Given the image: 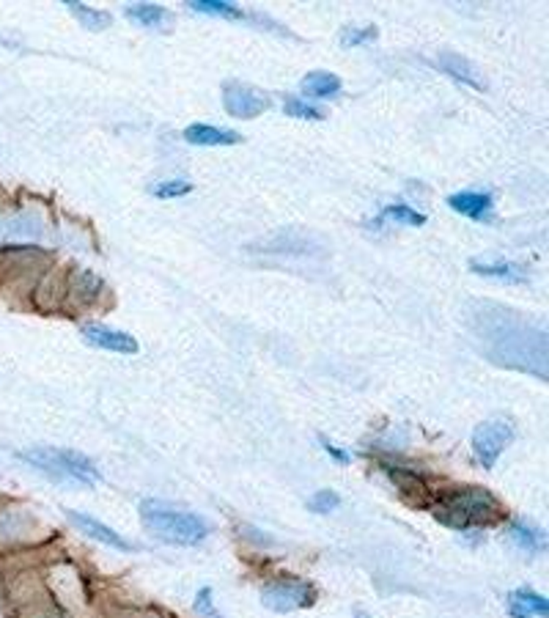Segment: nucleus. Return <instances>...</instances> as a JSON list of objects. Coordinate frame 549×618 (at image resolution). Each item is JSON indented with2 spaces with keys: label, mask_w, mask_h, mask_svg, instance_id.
I'll use <instances>...</instances> for the list:
<instances>
[{
  "label": "nucleus",
  "mask_w": 549,
  "mask_h": 618,
  "mask_svg": "<svg viewBox=\"0 0 549 618\" xmlns=\"http://www.w3.org/2000/svg\"><path fill=\"white\" fill-rule=\"evenodd\" d=\"M262 599L270 610L288 613V610H300V607L313 605L316 591L311 583H305L300 577H278L262 589Z\"/></svg>",
  "instance_id": "obj_5"
},
{
  "label": "nucleus",
  "mask_w": 549,
  "mask_h": 618,
  "mask_svg": "<svg viewBox=\"0 0 549 618\" xmlns=\"http://www.w3.org/2000/svg\"><path fill=\"white\" fill-rule=\"evenodd\" d=\"M193 12L198 14H209V17H226V20H242L245 12L234 4H226V0H193L190 4Z\"/></svg>",
  "instance_id": "obj_21"
},
{
  "label": "nucleus",
  "mask_w": 549,
  "mask_h": 618,
  "mask_svg": "<svg viewBox=\"0 0 549 618\" xmlns=\"http://www.w3.org/2000/svg\"><path fill=\"white\" fill-rule=\"evenodd\" d=\"M140 520L143 525L152 530V536H157L160 541L168 544H198L209 528L198 514L181 512V508H173L168 503L160 500H143L140 503Z\"/></svg>",
  "instance_id": "obj_3"
},
{
  "label": "nucleus",
  "mask_w": 549,
  "mask_h": 618,
  "mask_svg": "<svg viewBox=\"0 0 549 618\" xmlns=\"http://www.w3.org/2000/svg\"><path fill=\"white\" fill-rule=\"evenodd\" d=\"M387 476L393 479V484L404 492V497L412 503V505H418V500H415V495H420V497H426V481L420 479V476H415V472H410V470H395V467H387ZM423 503V500H420Z\"/></svg>",
  "instance_id": "obj_18"
},
{
  "label": "nucleus",
  "mask_w": 549,
  "mask_h": 618,
  "mask_svg": "<svg viewBox=\"0 0 549 618\" xmlns=\"http://www.w3.org/2000/svg\"><path fill=\"white\" fill-rule=\"evenodd\" d=\"M431 512L445 528L453 530L489 528L503 520L500 500L481 487H462L453 492H443L431 503Z\"/></svg>",
  "instance_id": "obj_2"
},
{
  "label": "nucleus",
  "mask_w": 549,
  "mask_h": 618,
  "mask_svg": "<svg viewBox=\"0 0 549 618\" xmlns=\"http://www.w3.org/2000/svg\"><path fill=\"white\" fill-rule=\"evenodd\" d=\"M83 338L99 349H107V352H119V355H135L137 352V341L129 333L113 330V327H104V324H86Z\"/></svg>",
  "instance_id": "obj_9"
},
{
  "label": "nucleus",
  "mask_w": 549,
  "mask_h": 618,
  "mask_svg": "<svg viewBox=\"0 0 549 618\" xmlns=\"http://www.w3.org/2000/svg\"><path fill=\"white\" fill-rule=\"evenodd\" d=\"M437 63H439V69L445 71V75L456 78L459 83L472 86L475 91H487V80L481 78V71L475 69V63H472V61H467L464 55H459V53H448V50H445V53H439Z\"/></svg>",
  "instance_id": "obj_10"
},
{
  "label": "nucleus",
  "mask_w": 549,
  "mask_h": 618,
  "mask_svg": "<svg viewBox=\"0 0 549 618\" xmlns=\"http://www.w3.org/2000/svg\"><path fill=\"white\" fill-rule=\"evenodd\" d=\"M66 9L75 14L80 20V25H86L88 30H104V28H110V22H113V17H110L107 12L91 9L86 4H75V0H66Z\"/></svg>",
  "instance_id": "obj_19"
},
{
  "label": "nucleus",
  "mask_w": 549,
  "mask_h": 618,
  "mask_svg": "<svg viewBox=\"0 0 549 618\" xmlns=\"http://www.w3.org/2000/svg\"><path fill=\"white\" fill-rule=\"evenodd\" d=\"M283 111H286V116H291V119H311V121H319V119L327 116V111H321V107H316V104H308V102L300 99V96H286Z\"/></svg>",
  "instance_id": "obj_22"
},
{
  "label": "nucleus",
  "mask_w": 549,
  "mask_h": 618,
  "mask_svg": "<svg viewBox=\"0 0 549 618\" xmlns=\"http://www.w3.org/2000/svg\"><path fill=\"white\" fill-rule=\"evenodd\" d=\"M338 505H341V497L333 489H319L308 500V508H311V512H316V514H329V512H336Z\"/></svg>",
  "instance_id": "obj_26"
},
{
  "label": "nucleus",
  "mask_w": 549,
  "mask_h": 618,
  "mask_svg": "<svg viewBox=\"0 0 549 618\" xmlns=\"http://www.w3.org/2000/svg\"><path fill=\"white\" fill-rule=\"evenodd\" d=\"M321 446H324V451H327L329 456H333L336 462H341V464H349V462H352L349 451H344V448H336V446L329 443V440H321Z\"/></svg>",
  "instance_id": "obj_28"
},
{
  "label": "nucleus",
  "mask_w": 549,
  "mask_h": 618,
  "mask_svg": "<svg viewBox=\"0 0 549 618\" xmlns=\"http://www.w3.org/2000/svg\"><path fill=\"white\" fill-rule=\"evenodd\" d=\"M185 140L193 146H237V143H242V135L212 124H190L185 129Z\"/></svg>",
  "instance_id": "obj_11"
},
{
  "label": "nucleus",
  "mask_w": 549,
  "mask_h": 618,
  "mask_svg": "<svg viewBox=\"0 0 549 618\" xmlns=\"http://www.w3.org/2000/svg\"><path fill=\"white\" fill-rule=\"evenodd\" d=\"M20 459H25L36 470L47 472L55 481H78L88 487L99 481V470L94 467V462L69 448H30L22 451Z\"/></svg>",
  "instance_id": "obj_4"
},
{
  "label": "nucleus",
  "mask_w": 549,
  "mask_h": 618,
  "mask_svg": "<svg viewBox=\"0 0 549 618\" xmlns=\"http://www.w3.org/2000/svg\"><path fill=\"white\" fill-rule=\"evenodd\" d=\"M69 522L71 525H78V530H83L88 539L99 541V544H107V547H113V550H121V553H132L135 550V544L127 541L121 533H116L113 528H107L104 522L88 517V514H80V512H66Z\"/></svg>",
  "instance_id": "obj_8"
},
{
  "label": "nucleus",
  "mask_w": 549,
  "mask_h": 618,
  "mask_svg": "<svg viewBox=\"0 0 549 618\" xmlns=\"http://www.w3.org/2000/svg\"><path fill=\"white\" fill-rule=\"evenodd\" d=\"M341 91V78L333 71H311L303 78V94L311 99H329Z\"/></svg>",
  "instance_id": "obj_15"
},
{
  "label": "nucleus",
  "mask_w": 549,
  "mask_h": 618,
  "mask_svg": "<svg viewBox=\"0 0 549 618\" xmlns=\"http://www.w3.org/2000/svg\"><path fill=\"white\" fill-rule=\"evenodd\" d=\"M195 610H198L201 615H206V618H220L217 610H214V605H212V591H209V589H201V591H198V597H195Z\"/></svg>",
  "instance_id": "obj_27"
},
{
  "label": "nucleus",
  "mask_w": 549,
  "mask_h": 618,
  "mask_svg": "<svg viewBox=\"0 0 549 618\" xmlns=\"http://www.w3.org/2000/svg\"><path fill=\"white\" fill-rule=\"evenodd\" d=\"M395 221V223H404V226H423L426 223V217L420 214V212H415L412 206H407V204H393V206H387L382 214H379V221Z\"/></svg>",
  "instance_id": "obj_23"
},
{
  "label": "nucleus",
  "mask_w": 549,
  "mask_h": 618,
  "mask_svg": "<svg viewBox=\"0 0 549 618\" xmlns=\"http://www.w3.org/2000/svg\"><path fill=\"white\" fill-rule=\"evenodd\" d=\"M187 193H193V185L185 179H165V181L152 185V196H157V198H181Z\"/></svg>",
  "instance_id": "obj_25"
},
{
  "label": "nucleus",
  "mask_w": 549,
  "mask_h": 618,
  "mask_svg": "<svg viewBox=\"0 0 549 618\" xmlns=\"http://www.w3.org/2000/svg\"><path fill=\"white\" fill-rule=\"evenodd\" d=\"M464 319L475 347L487 360L546 380V333L538 322L492 300H472Z\"/></svg>",
  "instance_id": "obj_1"
},
{
  "label": "nucleus",
  "mask_w": 549,
  "mask_h": 618,
  "mask_svg": "<svg viewBox=\"0 0 549 618\" xmlns=\"http://www.w3.org/2000/svg\"><path fill=\"white\" fill-rule=\"evenodd\" d=\"M511 440H514V426L508 421H484L472 431V454L478 456L481 467L492 470L500 454L511 446Z\"/></svg>",
  "instance_id": "obj_6"
},
{
  "label": "nucleus",
  "mask_w": 549,
  "mask_h": 618,
  "mask_svg": "<svg viewBox=\"0 0 549 618\" xmlns=\"http://www.w3.org/2000/svg\"><path fill=\"white\" fill-rule=\"evenodd\" d=\"M377 39V28L374 25H365V28H357V25H346L341 30V45L344 47H360V45H369Z\"/></svg>",
  "instance_id": "obj_24"
},
{
  "label": "nucleus",
  "mask_w": 549,
  "mask_h": 618,
  "mask_svg": "<svg viewBox=\"0 0 549 618\" xmlns=\"http://www.w3.org/2000/svg\"><path fill=\"white\" fill-rule=\"evenodd\" d=\"M223 104H226L229 116H234V119H255V116L270 111L272 99L259 88H250L242 83H226L223 86Z\"/></svg>",
  "instance_id": "obj_7"
},
{
  "label": "nucleus",
  "mask_w": 549,
  "mask_h": 618,
  "mask_svg": "<svg viewBox=\"0 0 549 618\" xmlns=\"http://www.w3.org/2000/svg\"><path fill=\"white\" fill-rule=\"evenodd\" d=\"M492 196L489 193H475V190H464V193H453L448 196V206L456 209L464 217H472V221H489L492 212Z\"/></svg>",
  "instance_id": "obj_12"
},
{
  "label": "nucleus",
  "mask_w": 549,
  "mask_h": 618,
  "mask_svg": "<svg viewBox=\"0 0 549 618\" xmlns=\"http://www.w3.org/2000/svg\"><path fill=\"white\" fill-rule=\"evenodd\" d=\"M69 295H71V300H75V305H91L102 295V280L88 270H78Z\"/></svg>",
  "instance_id": "obj_17"
},
{
  "label": "nucleus",
  "mask_w": 549,
  "mask_h": 618,
  "mask_svg": "<svg viewBox=\"0 0 549 618\" xmlns=\"http://www.w3.org/2000/svg\"><path fill=\"white\" fill-rule=\"evenodd\" d=\"M470 270L475 275H484V278H500V280H508V283H525L528 280V272L514 264V262H503V259H495V262H484V259H472L470 262Z\"/></svg>",
  "instance_id": "obj_14"
},
{
  "label": "nucleus",
  "mask_w": 549,
  "mask_h": 618,
  "mask_svg": "<svg viewBox=\"0 0 549 618\" xmlns=\"http://www.w3.org/2000/svg\"><path fill=\"white\" fill-rule=\"evenodd\" d=\"M508 536L514 539V544H517V547H522L525 553H541L546 547V533L541 528H533L525 520H517L514 525H511Z\"/></svg>",
  "instance_id": "obj_16"
},
{
  "label": "nucleus",
  "mask_w": 549,
  "mask_h": 618,
  "mask_svg": "<svg viewBox=\"0 0 549 618\" xmlns=\"http://www.w3.org/2000/svg\"><path fill=\"white\" fill-rule=\"evenodd\" d=\"M354 618H371V615H369V613H360V610H357V613H354Z\"/></svg>",
  "instance_id": "obj_29"
},
{
  "label": "nucleus",
  "mask_w": 549,
  "mask_h": 618,
  "mask_svg": "<svg viewBox=\"0 0 549 618\" xmlns=\"http://www.w3.org/2000/svg\"><path fill=\"white\" fill-rule=\"evenodd\" d=\"M127 17H129L135 25L157 28V25H162L171 14H168L162 6H154V4H132V6H127Z\"/></svg>",
  "instance_id": "obj_20"
},
{
  "label": "nucleus",
  "mask_w": 549,
  "mask_h": 618,
  "mask_svg": "<svg viewBox=\"0 0 549 618\" xmlns=\"http://www.w3.org/2000/svg\"><path fill=\"white\" fill-rule=\"evenodd\" d=\"M508 610L514 618H546L549 615V602L536 594V591H514L508 594Z\"/></svg>",
  "instance_id": "obj_13"
}]
</instances>
